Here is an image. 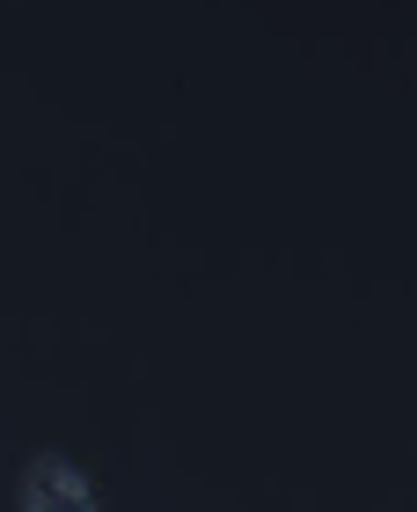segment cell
Here are the masks:
<instances>
[{
	"label": "cell",
	"mask_w": 417,
	"mask_h": 512,
	"mask_svg": "<svg viewBox=\"0 0 417 512\" xmlns=\"http://www.w3.org/2000/svg\"><path fill=\"white\" fill-rule=\"evenodd\" d=\"M22 505H88V483L66 469V461H37L22 476Z\"/></svg>",
	"instance_id": "cell-1"
}]
</instances>
